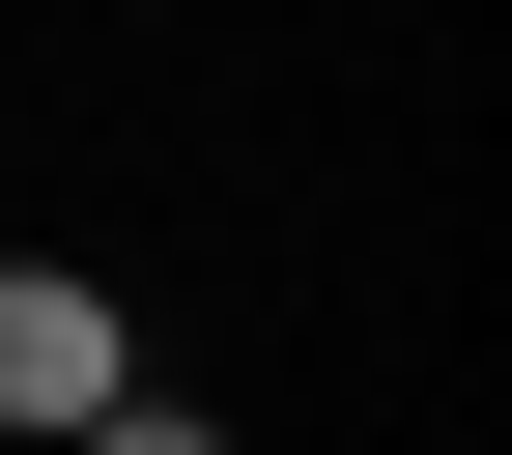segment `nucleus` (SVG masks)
Here are the masks:
<instances>
[{"mask_svg": "<svg viewBox=\"0 0 512 455\" xmlns=\"http://www.w3.org/2000/svg\"><path fill=\"white\" fill-rule=\"evenodd\" d=\"M86 455H228V427H200V399H114V427H86Z\"/></svg>", "mask_w": 512, "mask_h": 455, "instance_id": "f03ea898", "label": "nucleus"}, {"mask_svg": "<svg viewBox=\"0 0 512 455\" xmlns=\"http://www.w3.org/2000/svg\"><path fill=\"white\" fill-rule=\"evenodd\" d=\"M114 399H143V342H114V285H86V256H0V427H57V455H86Z\"/></svg>", "mask_w": 512, "mask_h": 455, "instance_id": "f257e3e1", "label": "nucleus"}]
</instances>
